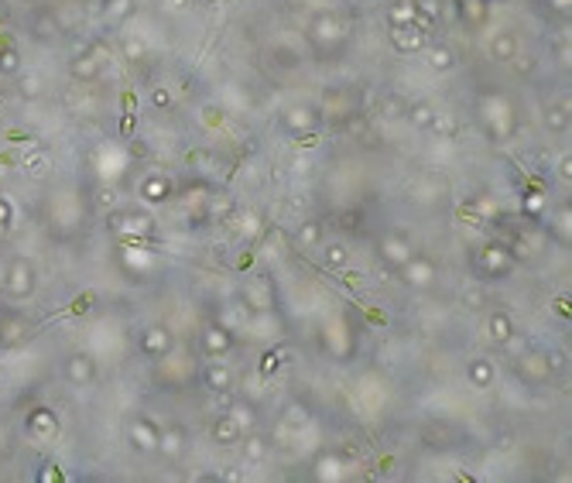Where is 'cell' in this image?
<instances>
[{
    "label": "cell",
    "mask_w": 572,
    "mask_h": 483,
    "mask_svg": "<svg viewBox=\"0 0 572 483\" xmlns=\"http://www.w3.org/2000/svg\"><path fill=\"white\" fill-rule=\"evenodd\" d=\"M493 52H497V58H514V41H511V38H500Z\"/></svg>",
    "instance_id": "1"
},
{
    "label": "cell",
    "mask_w": 572,
    "mask_h": 483,
    "mask_svg": "<svg viewBox=\"0 0 572 483\" xmlns=\"http://www.w3.org/2000/svg\"><path fill=\"white\" fill-rule=\"evenodd\" d=\"M548 124L555 127V130H562V127H565V113H562V106H552V113H548Z\"/></svg>",
    "instance_id": "2"
},
{
    "label": "cell",
    "mask_w": 572,
    "mask_h": 483,
    "mask_svg": "<svg viewBox=\"0 0 572 483\" xmlns=\"http://www.w3.org/2000/svg\"><path fill=\"white\" fill-rule=\"evenodd\" d=\"M415 120H418V124H428V120H432V110H428V106H415Z\"/></svg>",
    "instance_id": "3"
},
{
    "label": "cell",
    "mask_w": 572,
    "mask_h": 483,
    "mask_svg": "<svg viewBox=\"0 0 572 483\" xmlns=\"http://www.w3.org/2000/svg\"><path fill=\"white\" fill-rule=\"evenodd\" d=\"M315 237H319V226H315V223H309V226L302 230V240L309 243V240H315Z\"/></svg>",
    "instance_id": "4"
},
{
    "label": "cell",
    "mask_w": 572,
    "mask_h": 483,
    "mask_svg": "<svg viewBox=\"0 0 572 483\" xmlns=\"http://www.w3.org/2000/svg\"><path fill=\"white\" fill-rule=\"evenodd\" d=\"M432 58H435V65H449V52H442V48L432 52Z\"/></svg>",
    "instance_id": "5"
},
{
    "label": "cell",
    "mask_w": 572,
    "mask_h": 483,
    "mask_svg": "<svg viewBox=\"0 0 572 483\" xmlns=\"http://www.w3.org/2000/svg\"><path fill=\"white\" fill-rule=\"evenodd\" d=\"M329 261H332V264H339V261H343V250H339V247H332V250H329Z\"/></svg>",
    "instance_id": "6"
}]
</instances>
